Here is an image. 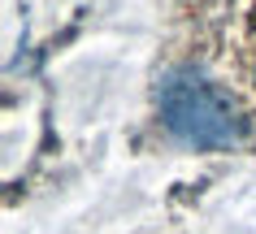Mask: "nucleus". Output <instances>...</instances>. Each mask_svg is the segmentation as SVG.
Wrapping results in <instances>:
<instances>
[{
  "label": "nucleus",
  "instance_id": "nucleus-2",
  "mask_svg": "<svg viewBox=\"0 0 256 234\" xmlns=\"http://www.w3.org/2000/svg\"><path fill=\"white\" fill-rule=\"evenodd\" d=\"M252 78H256V69H252Z\"/></svg>",
  "mask_w": 256,
  "mask_h": 234
},
{
  "label": "nucleus",
  "instance_id": "nucleus-1",
  "mask_svg": "<svg viewBox=\"0 0 256 234\" xmlns=\"http://www.w3.org/2000/svg\"><path fill=\"white\" fill-rule=\"evenodd\" d=\"M161 126L196 152H226L248 139V117L226 87L200 74H170L156 91Z\"/></svg>",
  "mask_w": 256,
  "mask_h": 234
}]
</instances>
